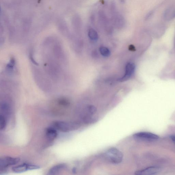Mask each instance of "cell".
Masks as SVG:
<instances>
[{
  "label": "cell",
  "mask_w": 175,
  "mask_h": 175,
  "mask_svg": "<svg viewBox=\"0 0 175 175\" xmlns=\"http://www.w3.org/2000/svg\"><path fill=\"white\" fill-rule=\"evenodd\" d=\"M40 54L39 61L30 58L34 78L43 90H55L64 84L67 59L64 48L59 39L50 37L42 44Z\"/></svg>",
  "instance_id": "6da1fadb"
},
{
  "label": "cell",
  "mask_w": 175,
  "mask_h": 175,
  "mask_svg": "<svg viewBox=\"0 0 175 175\" xmlns=\"http://www.w3.org/2000/svg\"><path fill=\"white\" fill-rule=\"evenodd\" d=\"M105 156L108 161L115 164H118L121 163L124 157L122 152L114 148L109 149L106 152Z\"/></svg>",
  "instance_id": "7a4b0ae2"
},
{
  "label": "cell",
  "mask_w": 175,
  "mask_h": 175,
  "mask_svg": "<svg viewBox=\"0 0 175 175\" xmlns=\"http://www.w3.org/2000/svg\"><path fill=\"white\" fill-rule=\"evenodd\" d=\"M54 127L63 132H67L77 129L80 125L76 122H68L63 121H57L53 123Z\"/></svg>",
  "instance_id": "3957f363"
},
{
  "label": "cell",
  "mask_w": 175,
  "mask_h": 175,
  "mask_svg": "<svg viewBox=\"0 0 175 175\" xmlns=\"http://www.w3.org/2000/svg\"><path fill=\"white\" fill-rule=\"evenodd\" d=\"M134 138L137 140L143 141H151L158 140L159 137L156 134L149 133V132H141L134 134Z\"/></svg>",
  "instance_id": "277c9868"
},
{
  "label": "cell",
  "mask_w": 175,
  "mask_h": 175,
  "mask_svg": "<svg viewBox=\"0 0 175 175\" xmlns=\"http://www.w3.org/2000/svg\"><path fill=\"white\" fill-rule=\"evenodd\" d=\"M20 159L16 158L10 157H3L0 159V167L1 170L5 169L11 166L15 165L18 163Z\"/></svg>",
  "instance_id": "5b68a950"
},
{
  "label": "cell",
  "mask_w": 175,
  "mask_h": 175,
  "mask_svg": "<svg viewBox=\"0 0 175 175\" xmlns=\"http://www.w3.org/2000/svg\"><path fill=\"white\" fill-rule=\"evenodd\" d=\"M40 167L39 166L36 165L24 163L13 167L12 168V170L14 173H20L28 170L39 169Z\"/></svg>",
  "instance_id": "8992f818"
},
{
  "label": "cell",
  "mask_w": 175,
  "mask_h": 175,
  "mask_svg": "<svg viewBox=\"0 0 175 175\" xmlns=\"http://www.w3.org/2000/svg\"><path fill=\"white\" fill-rule=\"evenodd\" d=\"M97 112L96 108L93 105L88 106L86 108L85 110V115L83 117V120L86 123H89L92 121H93V117L94 114Z\"/></svg>",
  "instance_id": "52a82bcc"
},
{
  "label": "cell",
  "mask_w": 175,
  "mask_h": 175,
  "mask_svg": "<svg viewBox=\"0 0 175 175\" xmlns=\"http://www.w3.org/2000/svg\"><path fill=\"white\" fill-rule=\"evenodd\" d=\"M161 171V168L158 166H151L142 170L135 172L137 175H152L159 173Z\"/></svg>",
  "instance_id": "ba28073f"
},
{
  "label": "cell",
  "mask_w": 175,
  "mask_h": 175,
  "mask_svg": "<svg viewBox=\"0 0 175 175\" xmlns=\"http://www.w3.org/2000/svg\"><path fill=\"white\" fill-rule=\"evenodd\" d=\"M135 69V65L133 63H128L126 65L125 73L124 76L119 79L120 82H124L129 79L133 76Z\"/></svg>",
  "instance_id": "9c48e42d"
},
{
  "label": "cell",
  "mask_w": 175,
  "mask_h": 175,
  "mask_svg": "<svg viewBox=\"0 0 175 175\" xmlns=\"http://www.w3.org/2000/svg\"><path fill=\"white\" fill-rule=\"evenodd\" d=\"M46 135L47 139L52 141L57 138L58 136V133L55 128L49 127L46 130Z\"/></svg>",
  "instance_id": "30bf717a"
},
{
  "label": "cell",
  "mask_w": 175,
  "mask_h": 175,
  "mask_svg": "<svg viewBox=\"0 0 175 175\" xmlns=\"http://www.w3.org/2000/svg\"><path fill=\"white\" fill-rule=\"evenodd\" d=\"M66 167V166L64 164L56 165L52 167L49 171V175H55L58 174L60 171L63 170Z\"/></svg>",
  "instance_id": "8fae6325"
},
{
  "label": "cell",
  "mask_w": 175,
  "mask_h": 175,
  "mask_svg": "<svg viewBox=\"0 0 175 175\" xmlns=\"http://www.w3.org/2000/svg\"><path fill=\"white\" fill-rule=\"evenodd\" d=\"M175 17V8H169L166 10L164 14V18L167 20L173 19Z\"/></svg>",
  "instance_id": "7c38bea8"
},
{
  "label": "cell",
  "mask_w": 175,
  "mask_h": 175,
  "mask_svg": "<svg viewBox=\"0 0 175 175\" xmlns=\"http://www.w3.org/2000/svg\"><path fill=\"white\" fill-rule=\"evenodd\" d=\"M88 34L89 38L92 41H96L98 38V34L97 31L93 28L89 30Z\"/></svg>",
  "instance_id": "4fadbf2b"
},
{
  "label": "cell",
  "mask_w": 175,
  "mask_h": 175,
  "mask_svg": "<svg viewBox=\"0 0 175 175\" xmlns=\"http://www.w3.org/2000/svg\"><path fill=\"white\" fill-rule=\"evenodd\" d=\"M100 53L103 56L108 57L110 55V51L108 49L105 47H101L99 49Z\"/></svg>",
  "instance_id": "5bb4252c"
},
{
  "label": "cell",
  "mask_w": 175,
  "mask_h": 175,
  "mask_svg": "<svg viewBox=\"0 0 175 175\" xmlns=\"http://www.w3.org/2000/svg\"><path fill=\"white\" fill-rule=\"evenodd\" d=\"M6 120L5 117L3 115H1L0 116V126H1V129L3 130L5 129L6 126Z\"/></svg>",
  "instance_id": "9a60e30c"
},
{
  "label": "cell",
  "mask_w": 175,
  "mask_h": 175,
  "mask_svg": "<svg viewBox=\"0 0 175 175\" xmlns=\"http://www.w3.org/2000/svg\"><path fill=\"white\" fill-rule=\"evenodd\" d=\"M154 13V11H150V12L148 13L147 15L145 17V19L146 20H148L151 18V17H152Z\"/></svg>",
  "instance_id": "2e32d148"
},
{
  "label": "cell",
  "mask_w": 175,
  "mask_h": 175,
  "mask_svg": "<svg viewBox=\"0 0 175 175\" xmlns=\"http://www.w3.org/2000/svg\"><path fill=\"white\" fill-rule=\"evenodd\" d=\"M129 50L130 51H134L136 50V48L133 45H130L129 47Z\"/></svg>",
  "instance_id": "e0dca14e"
},
{
  "label": "cell",
  "mask_w": 175,
  "mask_h": 175,
  "mask_svg": "<svg viewBox=\"0 0 175 175\" xmlns=\"http://www.w3.org/2000/svg\"><path fill=\"white\" fill-rule=\"evenodd\" d=\"M170 138L175 145V135H173L171 136H170Z\"/></svg>",
  "instance_id": "ac0fdd59"
},
{
  "label": "cell",
  "mask_w": 175,
  "mask_h": 175,
  "mask_svg": "<svg viewBox=\"0 0 175 175\" xmlns=\"http://www.w3.org/2000/svg\"><path fill=\"white\" fill-rule=\"evenodd\" d=\"M120 1L122 3H124L125 2V0H120Z\"/></svg>",
  "instance_id": "d6986e66"
}]
</instances>
